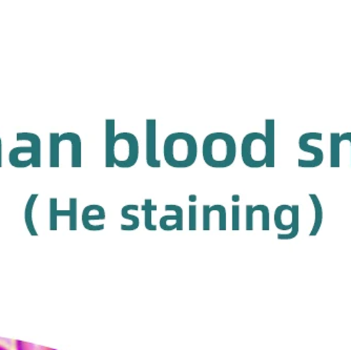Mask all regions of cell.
I'll list each match as a JSON object with an SVG mask.
<instances>
[{
  "label": "cell",
  "instance_id": "6da1fadb",
  "mask_svg": "<svg viewBox=\"0 0 351 350\" xmlns=\"http://www.w3.org/2000/svg\"><path fill=\"white\" fill-rule=\"evenodd\" d=\"M163 156L167 165L186 169L195 164L198 156L196 138L189 132H173L167 136L163 145Z\"/></svg>",
  "mask_w": 351,
  "mask_h": 350
},
{
  "label": "cell",
  "instance_id": "7a4b0ae2",
  "mask_svg": "<svg viewBox=\"0 0 351 350\" xmlns=\"http://www.w3.org/2000/svg\"><path fill=\"white\" fill-rule=\"evenodd\" d=\"M202 156L205 163L210 167H230L237 157L234 138L228 132H212L203 141Z\"/></svg>",
  "mask_w": 351,
  "mask_h": 350
},
{
  "label": "cell",
  "instance_id": "3957f363",
  "mask_svg": "<svg viewBox=\"0 0 351 350\" xmlns=\"http://www.w3.org/2000/svg\"><path fill=\"white\" fill-rule=\"evenodd\" d=\"M243 163L247 167L259 169L267 162V142L262 132H250L244 137L241 144Z\"/></svg>",
  "mask_w": 351,
  "mask_h": 350
},
{
  "label": "cell",
  "instance_id": "277c9868",
  "mask_svg": "<svg viewBox=\"0 0 351 350\" xmlns=\"http://www.w3.org/2000/svg\"><path fill=\"white\" fill-rule=\"evenodd\" d=\"M139 158V142L132 132H119L114 145V164L121 169L133 167Z\"/></svg>",
  "mask_w": 351,
  "mask_h": 350
},
{
  "label": "cell",
  "instance_id": "5b68a950",
  "mask_svg": "<svg viewBox=\"0 0 351 350\" xmlns=\"http://www.w3.org/2000/svg\"><path fill=\"white\" fill-rule=\"evenodd\" d=\"M323 135L321 132H306L304 135H302L299 139V148L301 151L305 153H311L315 158L311 161L307 160L299 159L298 165L300 167H317L322 164L324 160V153L320 148H315V146L309 145V140H319L322 141Z\"/></svg>",
  "mask_w": 351,
  "mask_h": 350
},
{
  "label": "cell",
  "instance_id": "8992f818",
  "mask_svg": "<svg viewBox=\"0 0 351 350\" xmlns=\"http://www.w3.org/2000/svg\"><path fill=\"white\" fill-rule=\"evenodd\" d=\"M157 121L147 119V163L149 167H160L161 161L157 158Z\"/></svg>",
  "mask_w": 351,
  "mask_h": 350
},
{
  "label": "cell",
  "instance_id": "52a82bcc",
  "mask_svg": "<svg viewBox=\"0 0 351 350\" xmlns=\"http://www.w3.org/2000/svg\"><path fill=\"white\" fill-rule=\"evenodd\" d=\"M115 124L114 119L106 120V166L114 167V145H115Z\"/></svg>",
  "mask_w": 351,
  "mask_h": 350
},
{
  "label": "cell",
  "instance_id": "ba28073f",
  "mask_svg": "<svg viewBox=\"0 0 351 350\" xmlns=\"http://www.w3.org/2000/svg\"><path fill=\"white\" fill-rule=\"evenodd\" d=\"M59 141H70L72 144V167H82V139L75 132H64Z\"/></svg>",
  "mask_w": 351,
  "mask_h": 350
},
{
  "label": "cell",
  "instance_id": "9c48e42d",
  "mask_svg": "<svg viewBox=\"0 0 351 350\" xmlns=\"http://www.w3.org/2000/svg\"><path fill=\"white\" fill-rule=\"evenodd\" d=\"M265 138L267 142L266 167H275V120H265Z\"/></svg>",
  "mask_w": 351,
  "mask_h": 350
},
{
  "label": "cell",
  "instance_id": "30bf717a",
  "mask_svg": "<svg viewBox=\"0 0 351 350\" xmlns=\"http://www.w3.org/2000/svg\"><path fill=\"white\" fill-rule=\"evenodd\" d=\"M17 140L23 141L27 140L32 143V148H34V154L32 156L33 159V167H40L41 166V141L40 138L36 134H32V132H19L17 134Z\"/></svg>",
  "mask_w": 351,
  "mask_h": 350
},
{
  "label": "cell",
  "instance_id": "8fae6325",
  "mask_svg": "<svg viewBox=\"0 0 351 350\" xmlns=\"http://www.w3.org/2000/svg\"><path fill=\"white\" fill-rule=\"evenodd\" d=\"M23 153L27 154H34V148L31 146H19V148H14L11 152H10V163L12 164V166L14 167H27V166L32 165L33 164V159L27 160V161H21L19 160V155Z\"/></svg>",
  "mask_w": 351,
  "mask_h": 350
},
{
  "label": "cell",
  "instance_id": "7c38bea8",
  "mask_svg": "<svg viewBox=\"0 0 351 350\" xmlns=\"http://www.w3.org/2000/svg\"><path fill=\"white\" fill-rule=\"evenodd\" d=\"M104 219H106V211L100 205H88L82 213V222L86 229H90V221L104 220Z\"/></svg>",
  "mask_w": 351,
  "mask_h": 350
},
{
  "label": "cell",
  "instance_id": "4fadbf2b",
  "mask_svg": "<svg viewBox=\"0 0 351 350\" xmlns=\"http://www.w3.org/2000/svg\"><path fill=\"white\" fill-rule=\"evenodd\" d=\"M340 136L339 132H331L330 134L331 167H340Z\"/></svg>",
  "mask_w": 351,
  "mask_h": 350
},
{
  "label": "cell",
  "instance_id": "5bb4252c",
  "mask_svg": "<svg viewBox=\"0 0 351 350\" xmlns=\"http://www.w3.org/2000/svg\"><path fill=\"white\" fill-rule=\"evenodd\" d=\"M138 209H139V207H138V205H125V207H122V218L125 219V220H130L132 222V224L130 225V226H128V225L122 224V231H135V229H137L138 227H139V218H138L137 215H131V213H130V211H138Z\"/></svg>",
  "mask_w": 351,
  "mask_h": 350
},
{
  "label": "cell",
  "instance_id": "9a60e30c",
  "mask_svg": "<svg viewBox=\"0 0 351 350\" xmlns=\"http://www.w3.org/2000/svg\"><path fill=\"white\" fill-rule=\"evenodd\" d=\"M60 135L57 132H52L50 135V166L51 167H59V141Z\"/></svg>",
  "mask_w": 351,
  "mask_h": 350
},
{
  "label": "cell",
  "instance_id": "2e32d148",
  "mask_svg": "<svg viewBox=\"0 0 351 350\" xmlns=\"http://www.w3.org/2000/svg\"><path fill=\"white\" fill-rule=\"evenodd\" d=\"M309 198H311V201H313L315 211V226H313V231L311 233V236H315V235H317L319 229H320L321 224H322L323 211L322 207H321L320 200H319L317 195H315V194H311V195H309Z\"/></svg>",
  "mask_w": 351,
  "mask_h": 350
},
{
  "label": "cell",
  "instance_id": "e0dca14e",
  "mask_svg": "<svg viewBox=\"0 0 351 350\" xmlns=\"http://www.w3.org/2000/svg\"><path fill=\"white\" fill-rule=\"evenodd\" d=\"M142 211L145 213V229L149 231H157V225H154L153 221H152V213L154 211H157V205H152V199H145Z\"/></svg>",
  "mask_w": 351,
  "mask_h": 350
},
{
  "label": "cell",
  "instance_id": "ac0fdd59",
  "mask_svg": "<svg viewBox=\"0 0 351 350\" xmlns=\"http://www.w3.org/2000/svg\"><path fill=\"white\" fill-rule=\"evenodd\" d=\"M291 225H293V231L289 235H278L279 239H293L295 238L299 231V205H293V213H291Z\"/></svg>",
  "mask_w": 351,
  "mask_h": 350
},
{
  "label": "cell",
  "instance_id": "d6986e66",
  "mask_svg": "<svg viewBox=\"0 0 351 350\" xmlns=\"http://www.w3.org/2000/svg\"><path fill=\"white\" fill-rule=\"evenodd\" d=\"M289 205H280L275 211V224L281 231H287V229L289 231L291 229L289 227L286 226L285 223H283V220H282L284 211L289 209Z\"/></svg>",
  "mask_w": 351,
  "mask_h": 350
},
{
  "label": "cell",
  "instance_id": "ffe728a7",
  "mask_svg": "<svg viewBox=\"0 0 351 350\" xmlns=\"http://www.w3.org/2000/svg\"><path fill=\"white\" fill-rule=\"evenodd\" d=\"M260 211V205L252 207L246 205V229L252 231L254 229V213Z\"/></svg>",
  "mask_w": 351,
  "mask_h": 350
},
{
  "label": "cell",
  "instance_id": "44dd1931",
  "mask_svg": "<svg viewBox=\"0 0 351 350\" xmlns=\"http://www.w3.org/2000/svg\"><path fill=\"white\" fill-rule=\"evenodd\" d=\"M37 197H38V195H32L29 197V202H27V209H25V220H27V226L31 231H33V233H34V229H33V223H32V211H33V207H34Z\"/></svg>",
  "mask_w": 351,
  "mask_h": 350
},
{
  "label": "cell",
  "instance_id": "7402d4cb",
  "mask_svg": "<svg viewBox=\"0 0 351 350\" xmlns=\"http://www.w3.org/2000/svg\"><path fill=\"white\" fill-rule=\"evenodd\" d=\"M16 350H56L53 348L45 347V346L35 345V344L27 343V342L16 341Z\"/></svg>",
  "mask_w": 351,
  "mask_h": 350
},
{
  "label": "cell",
  "instance_id": "603a6c76",
  "mask_svg": "<svg viewBox=\"0 0 351 350\" xmlns=\"http://www.w3.org/2000/svg\"><path fill=\"white\" fill-rule=\"evenodd\" d=\"M217 211L219 213V229L220 231H226V220H228V217H226V209L223 207V205H216Z\"/></svg>",
  "mask_w": 351,
  "mask_h": 350
},
{
  "label": "cell",
  "instance_id": "cb8c5ba5",
  "mask_svg": "<svg viewBox=\"0 0 351 350\" xmlns=\"http://www.w3.org/2000/svg\"><path fill=\"white\" fill-rule=\"evenodd\" d=\"M71 207V229H76L77 222V199L76 198H71L70 199Z\"/></svg>",
  "mask_w": 351,
  "mask_h": 350
},
{
  "label": "cell",
  "instance_id": "d4e9b609",
  "mask_svg": "<svg viewBox=\"0 0 351 350\" xmlns=\"http://www.w3.org/2000/svg\"><path fill=\"white\" fill-rule=\"evenodd\" d=\"M210 205H203V229L210 231Z\"/></svg>",
  "mask_w": 351,
  "mask_h": 350
},
{
  "label": "cell",
  "instance_id": "484cf974",
  "mask_svg": "<svg viewBox=\"0 0 351 350\" xmlns=\"http://www.w3.org/2000/svg\"><path fill=\"white\" fill-rule=\"evenodd\" d=\"M189 211V231H196L197 226V207L196 205H191Z\"/></svg>",
  "mask_w": 351,
  "mask_h": 350
},
{
  "label": "cell",
  "instance_id": "4316f807",
  "mask_svg": "<svg viewBox=\"0 0 351 350\" xmlns=\"http://www.w3.org/2000/svg\"><path fill=\"white\" fill-rule=\"evenodd\" d=\"M232 211V231H239L240 229V207L234 205Z\"/></svg>",
  "mask_w": 351,
  "mask_h": 350
},
{
  "label": "cell",
  "instance_id": "83f0119b",
  "mask_svg": "<svg viewBox=\"0 0 351 350\" xmlns=\"http://www.w3.org/2000/svg\"><path fill=\"white\" fill-rule=\"evenodd\" d=\"M51 203V215H52V229H56V217H57V199L52 198L50 201Z\"/></svg>",
  "mask_w": 351,
  "mask_h": 350
},
{
  "label": "cell",
  "instance_id": "f1b7e54d",
  "mask_svg": "<svg viewBox=\"0 0 351 350\" xmlns=\"http://www.w3.org/2000/svg\"><path fill=\"white\" fill-rule=\"evenodd\" d=\"M341 142L344 141V140H347V141L350 142L351 143V132H345L343 135L340 136ZM351 165V164H350Z\"/></svg>",
  "mask_w": 351,
  "mask_h": 350
},
{
  "label": "cell",
  "instance_id": "f546056e",
  "mask_svg": "<svg viewBox=\"0 0 351 350\" xmlns=\"http://www.w3.org/2000/svg\"><path fill=\"white\" fill-rule=\"evenodd\" d=\"M3 166V143H1V138H0V167Z\"/></svg>",
  "mask_w": 351,
  "mask_h": 350
},
{
  "label": "cell",
  "instance_id": "4dcf8cb0",
  "mask_svg": "<svg viewBox=\"0 0 351 350\" xmlns=\"http://www.w3.org/2000/svg\"><path fill=\"white\" fill-rule=\"evenodd\" d=\"M232 201H234V202H238V201H240V196H239V195L232 196Z\"/></svg>",
  "mask_w": 351,
  "mask_h": 350
},
{
  "label": "cell",
  "instance_id": "1f68e13d",
  "mask_svg": "<svg viewBox=\"0 0 351 350\" xmlns=\"http://www.w3.org/2000/svg\"><path fill=\"white\" fill-rule=\"evenodd\" d=\"M197 200V196L196 195H191L189 196V201H191V202H195V201H196Z\"/></svg>",
  "mask_w": 351,
  "mask_h": 350
},
{
  "label": "cell",
  "instance_id": "d6a6232c",
  "mask_svg": "<svg viewBox=\"0 0 351 350\" xmlns=\"http://www.w3.org/2000/svg\"><path fill=\"white\" fill-rule=\"evenodd\" d=\"M0 350H9L7 347H5L3 345H0Z\"/></svg>",
  "mask_w": 351,
  "mask_h": 350
}]
</instances>
